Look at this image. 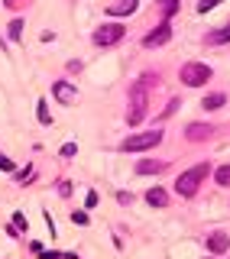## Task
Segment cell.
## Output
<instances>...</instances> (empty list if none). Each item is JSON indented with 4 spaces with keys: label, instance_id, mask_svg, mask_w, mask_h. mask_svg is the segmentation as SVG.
I'll use <instances>...</instances> for the list:
<instances>
[{
    "label": "cell",
    "instance_id": "cell-7",
    "mask_svg": "<svg viewBox=\"0 0 230 259\" xmlns=\"http://www.w3.org/2000/svg\"><path fill=\"white\" fill-rule=\"evenodd\" d=\"M52 94H56L58 104H75L78 100V91L68 84V81H56V84H52Z\"/></svg>",
    "mask_w": 230,
    "mask_h": 259
},
{
    "label": "cell",
    "instance_id": "cell-23",
    "mask_svg": "<svg viewBox=\"0 0 230 259\" xmlns=\"http://www.w3.org/2000/svg\"><path fill=\"white\" fill-rule=\"evenodd\" d=\"M0 172H13V162H10V159H6V156H4V152H0Z\"/></svg>",
    "mask_w": 230,
    "mask_h": 259
},
{
    "label": "cell",
    "instance_id": "cell-25",
    "mask_svg": "<svg viewBox=\"0 0 230 259\" xmlns=\"http://www.w3.org/2000/svg\"><path fill=\"white\" fill-rule=\"evenodd\" d=\"M30 175H32V168H23V172H16V182H23V185H26V178H30Z\"/></svg>",
    "mask_w": 230,
    "mask_h": 259
},
{
    "label": "cell",
    "instance_id": "cell-8",
    "mask_svg": "<svg viewBox=\"0 0 230 259\" xmlns=\"http://www.w3.org/2000/svg\"><path fill=\"white\" fill-rule=\"evenodd\" d=\"M136 6H140V0H117V4L107 6V13H110V16H126V13H133Z\"/></svg>",
    "mask_w": 230,
    "mask_h": 259
},
{
    "label": "cell",
    "instance_id": "cell-15",
    "mask_svg": "<svg viewBox=\"0 0 230 259\" xmlns=\"http://www.w3.org/2000/svg\"><path fill=\"white\" fill-rule=\"evenodd\" d=\"M36 117H39V124H42V126H49V124H52V114H49V107H46V100H39Z\"/></svg>",
    "mask_w": 230,
    "mask_h": 259
},
{
    "label": "cell",
    "instance_id": "cell-11",
    "mask_svg": "<svg viewBox=\"0 0 230 259\" xmlns=\"http://www.w3.org/2000/svg\"><path fill=\"white\" fill-rule=\"evenodd\" d=\"M136 172H140V175H159V172H162V162L143 159V162H136Z\"/></svg>",
    "mask_w": 230,
    "mask_h": 259
},
{
    "label": "cell",
    "instance_id": "cell-27",
    "mask_svg": "<svg viewBox=\"0 0 230 259\" xmlns=\"http://www.w3.org/2000/svg\"><path fill=\"white\" fill-rule=\"evenodd\" d=\"M4 4H6V6H16V4H23V0H4Z\"/></svg>",
    "mask_w": 230,
    "mask_h": 259
},
{
    "label": "cell",
    "instance_id": "cell-18",
    "mask_svg": "<svg viewBox=\"0 0 230 259\" xmlns=\"http://www.w3.org/2000/svg\"><path fill=\"white\" fill-rule=\"evenodd\" d=\"M175 10H178V0H162V13H166V16H172Z\"/></svg>",
    "mask_w": 230,
    "mask_h": 259
},
{
    "label": "cell",
    "instance_id": "cell-4",
    "mask_svg": "<svg viewBox=\"0 0 230 259\" xmlns=\"http://www.w3.org/2000/svg\"><path fill=\"white\" fill-rule=\"evenodd\" d=\"M208 78H211V68H208L204 62H188V65H182V81H185L188 88H201Z\"/></svg>",
    "mask_w": 230,
    "mask_h": 259
},
{
    "label": "cell",
    "instance_id": "cell-9",
    "mask_svg": "<svg viewBox=\"0 0 230 259\" xmlns=\"http://www.w3.org/2000/svg\"><path fill=\"white\" fill-rule=\"evenodd\" d=\"M211 124H192V126H188L185 130V136H188V140H192V142H198V140H208V136H211Z\"/></svg>",
    "mask_w": 230,
    "mask_h": 259
},
{
    "label": "cell",
    "instance_id": "cell-1",
    "mask_svg": "<svg viewBox=\"0 0 230 259\" xmlns=\"http://www.w3.org/2000/svg\"><path fill=\"white\" fill-rule=\"evenodd\" d=\"M152 74H143V78L136 81V84L130 88V114H126V120H130V126H136L140 120L146 117V100H150V94H146V88H150Z\"/></svg>",
    "mask_w": 230,
    "mask_h": 259
},
{
    "label": "cell",
    "instance_id": "cell-3",
    "mask_svg": "<svg viewBox=\"0 0 230 259\" xmlns=\"http://www.w3.org/2000/svg\"><path fill=\"white\" fill-rule=\"evenodd\" d=\"M162 142V130H146V133H133L126 136L124 142H120V149L124 152H143V149H152Z\"/></svg>",
    "mask_w": 230,
    "mask_h": 259
},
{
    "label": "cell",
    "instance_id": "cell-13",
    "mask_svg": "<svg viewBox=\"0 0 230 259\" xmlns=\"http://www.w3.org/2000/svg\"><path fill=\"white\" fill-rule=\"evenodd\" d=\"M208 42H211V46L230 42V23H227V26H220V30H214V32H208Z\"/></svg>",
    "mask_w": 230,
    "mask_h": 259
},
{
    "label": "cell",
    "instance_id": "cell-24",
    "mask_svg": "<svg viewBox=\"0 0 230 259\" xmlns=\"http://www.w3.org/2000/svg\"><path fill=\"white\" fill-rule=\"evenodd\" d=\"M94 204H98V194H94V192H88V198H84V208H94Z\"/></svg>",
    "mask_w": 230,
    "mask_h": 259
},
{
    "label": "cell",
    "instance_id": "cell-5",
    "mask_svg": "<svg viewBox=\"0 0 230 259\" xmlns=\"http://www.w3.org/2000/svg\"><path fill=\"white\" fill-rule=\"evenodd\" d=\"M124 32H126V26H120V23H104L98 32H94V46H117L120 39H124Z\"/></svg>",
    "mask_w": 230,
    "mask_h": 259
},
{
    "label": "cell",
    "instance_id": "cell-12",
    "mask_svg": "<svg viewBox=\"0 0 230 259\" xmlns=\"http://www.w3.org/2000/svg\"><path fill=\"white\" fill-rule=\"evenodd\" d=\"M146 201H150L152 208H166V204H168V194L162 192V188H150V192H146Z\"/></svg>",
    "mask_w": 230,
    "mask_h": 259
},
{
    "label": "cell",
    "instance_id": "cell-2",
    "mask_svg": "<svg viewBox=\"0 0 230 259\" xmlns=\"http://www.w3.org/2000/svg\"><path fill=\"white\" fill-rule=\"evenodd\" d=\"M208 172H211V166H208V162H201V166H194V168H188V172H182L178 182H175V192H178L182 198H192L194 192H198V185L208 178Z\"/></svg>",
    "mask_w": 230,
    "mask_h": 259
},
{
    "label": "cell",
    "instance_id": "cell-22",
    "mask_svg": "<svg viewBox=\"0 0 230 259\" xmlns=\"http://www.w3.org/2000/svg\"><path fill=\"white\" fill-rule=\"evenodd\" d=\"M72 220H75V224H81V227H84V224H88V214H84V210H72Z\"/></svg>",
    "mask_w": 230,
    "mask_h": 259
},
{
    "label": "cell",
    "instance_id": "cell-26",
    "mask_svg": "<svg viewBox=\"0 0 230 259\" xmlns=\"http://www.w3.org/2000/svg\"><path fill=\"white\" fill-rule=\"evenodd\" d=\"M117 201H120V204H130V201H133V194H126V192H120V194H117Z\"/></svg>",
    "mask_w": 230,
    "mask_h": 259
},
{
    "label": "cell",
    "instance_id": "cell-20",
    "mask_svg": "<svg viewBox=\"0 0 230 259\" xmlns=\"http://www.w3.org/2000/svg\"><path fill=\"white\" fill-rule=\"evenodd\" d=\"M218 4H220V0H198V10H201V13H208V10H214Z\"/></svg>",
    "mask_w": 230,
    "mask_h": 259
},
{
    "label": "cell",
    "instance_id": "cell-21",
    "mask_svg": "<svg viewBox=\"0 0 230 259\" xmlns=\"http://www.w3.org/2000/svg\"><path fill=\"white\" fill-rule=\"evenodd\" d=\"M75 152H78V146H75V142H65V146H62V156H65V159H72Z\"/></svg>",
    "mask_w": 230,
    "mask_h": 259
},
{
    "label": "cell",
    "instance_id": "cell-14",
    "mask_svg": "<svg viewBox=\"0 0 230 259\" xmlns=\"http://www.w3.org/2000/svg\"><path fill=\"white\" fill-rule=\"evenodd\" d=\"M224 104H227L224 94H208V98L201 100V107H208V110H218V107H224Z\"/></svg>",
    "mask_w": 230,
    "mask_h": 259
},
{
    "label": "cell",
    "instance_id": "cell-6",
    "mask_svg": "<svg viewBox=\"0 0 230 259\" xmlns=\"http://www.w3.org/2000/svg\"><path fill=\"white\" fill-rule=\"evenodd\" d=\"M168 39H172V26L162 23L159 30H152V32H146V36H143V46H146V49H156V46L168 42Z\"/></svg>",
    "mask_w": 230,
    "mask_h": 259
},
{
    "label": "cell",
    "instance_id": "cell-17",
    "mask_svg": "<svg viewBox=\"0 0 230 259\" xmlns=\"http://www.w3.org/2000/svg\"><path fill=\"white\" fill-rule=\"evenodd\" d=\"M214 178H218V185L230 188V166H220V168H218V175H214Z\"/></svg>",
    "mask_w": 230,
    "mask_h": 259
},
{
    "label": "cell",
    "instance_id": "cell-16",
    "mask_svg": "<svg viewBox=\"0 0 230 259\" xmlns=\"http://www.w3.org/2000/svg\"><path fill=\"white\" fill-rule=\"evenodd\" d=\"M6 32H10V39H13V42H20V36H23V20H13Z\"/></svg>",
    "mask_w": 230,
    "mask_h": 259
},
{
    "label": "cell",
    "instance_id": "cell-10",
    "mask_svg": "<svg viewBox=\"0 0 230 259\" xmlns=\"http://www.w3.org/2000/svg\"><path fill=\"white\" fill-rule=\"evenodd\" d=\"M227 246H230V236H227V234H214V236H208V253H224Z\"/></svg>",
    "mask_w": 230,
    "mask_h": 259
},
{
    "label": "cell",
    "instance_id": "cell-19",
    "mask_svg": "<svg viewBox=\"0 0 230 259\" xmlns=\"http://www.w3.org/2000/svg\"><path fill=\"white\" fill-rule=\"evenodd\" d=\"M13 227H20V230H30V220H26L23 214H13Z\"/></svg>",
    "mask_w": 230,
    "mask_h": 259
}]
</instances>
